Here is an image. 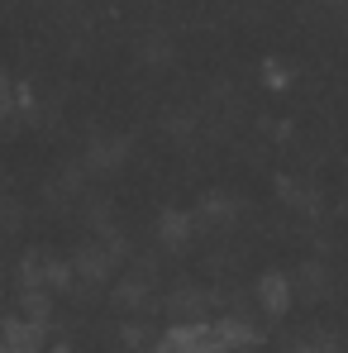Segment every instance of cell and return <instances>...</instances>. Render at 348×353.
Instances as JSON below:
<instances>
[{
    "label": "cell",
    "instance_id": "7a4b0ae2",
    "mask_svg": "<svg viewBox=\"0 0 348 353\" xmlns=\"http://www.w3.org/2000/svg\"><path fill=\"white\" fill-rule=\"evenodd\" d=\"M14 115V81L0 72V119H10Z\"/></svg>",
    "mask_w": 348,
    "mask_h": 353
},
{
    "label": "cell",
    "instance_id": "3957f363",
    "mask_svg": "<svg viewBox=\"0 0 348 353\" xmlns=\"http://www.w3.org/2000/svg\"><path fill=\"white\" fill-rule=\"evenodd\" d=\"M0 353H14V349H10V344H5V339H0Z\"/></svg>",
    "mask_w": 348,
    "mask_h": 353
},
{
    "label": "cell",
    "instance_id": "6da1fadb",
    "mask_svg": "<svg viewBox=\"0 0 348 353\" xmlns=\"http://www.w3.org/2000/svg\"><path fill=\"white\" fill-rule=\"evenodd\" d=\"M0 339H5L14 353H39V325H29V320H10V325L0 330Z\"/></svg>",
    "mask_w": 348,
    "mask_h": 353
}]
</instances>
